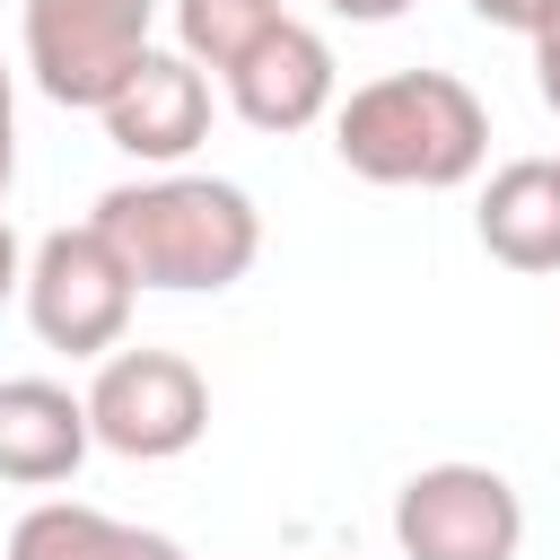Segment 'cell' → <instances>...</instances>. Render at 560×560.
I'll return each instance as SVG.
<instances>
[{
	"label": "cell",
	"instance_id": "6da1fadb",
	"mask_svg": "<svg viewBox=\"0 0 560 560\" xmlns=\"http://www.w3.org/2000/svg\"><path fill=\"white\" fill-rule=\"evenodd\" d=\"M332 158L385 192H455L490 158V105L455 70H385L332 105Z\"/></svg>",
	"mask_w": 560,
	"mask_h": 560
},
{
	"label": "cell",
	"instance_id": "7a4b0ae2",
	"mask_svg": "<svg viewBox=\"0 0 560 560\" xmlns=\"http://www.w3.org/2000/svg\"><path fill=\"white\" fill-rule=\"evenodd\" d=\"M96 228L114 236V254L131 262L140 289H175V298L236 289L262 254L254 192L228 184V175H175V166L96 192Z\"/></svg>",
	"mask_w": 560,
	"mask_h": 560
},
{
	"label": "cell",
	"instance_id": "3957f363",
	"mask_svg": "<svg viewBox=\"0 0 560 560\" xmlns=\"http://www.w3.org/2000/svg\"><path fill=\"white\" fill-rule=\"evenodd\" d=\"M18 306H26V324H35L44 350H61V359H114L122 332H131L140 280H131V262L114 254V236H105L96 219H79V228L35 236Z\"/></svg>",
	"mask_w": 560,
	"mask_h": 560
},
{
	"label": "cell",
	"instance_id": "277c9868",
	"mask_svg": "<svg viewBox=\"0 0 560 560\" xmlns=\"http://www.w3.org/2000/svg\"><path fill=\"white\" fill-rule=\"evenodd\" d=\"M26 35V79L52 105H88L105 114V96L158 52V0H26L18 9Z\"/></svg>",
	"mask_w": 560,
	"mask_h": 560
},
{
	"label": "cell",
	"instance_id": "5b68a950",
	"mask_svg": "<svg viewBox=\"0 0 560 560\" xmlns=\"http://www.w3.org/2000/svg\"><path fill=\"white\" fill-rule=\"evenodd\" d=\"M88 429L122 464H166L192 455L210 429V385L184 350H114L88 376Z\"/></svg>",
	"mask_w": 560,
	"mask_h": 560
},
{
	"label": "cell",
	"instance_id": "8992f818",
	"mask_svg": "<svg viewBox=\"0 0 560 560\" xmlns=\"http://www.w3.org/2000/svg\"><path fill=\"white\" fill-rule=\"evenodd\" d=\"M394 551L402 560H516L525 499L499 464H420L394 490Z\"/></svg>",
	"mask_w": 560,
	"mask_h": 560
},
{
	"label": "cell",
	"instance_id": "52a82bcc",
	"mask_svg": "<svg viewBox=\"0 0 560 560\" xmlns=\"http://www.w3.org/2000/svg\"><path fill=\"white\" fill-rule=\"evenodd\" d=\"M228 105H236V122H245V131H271V140H289V131L324 122V114L341 105L332 44H324L306 18H280V26H271V35L228 70Z\"/></svg>",
	"mask_w": 560,
	"mask_h": 560
},
{
	"label": "cell",
	"instance_id": "ba28073f",
	"mask_svg": "<svg viewBox=\"0 0 560 560\" xmlns=\"http://www.w3.org/2000/svg\"><path fill=\"white\" fill-rule=\"evenodd\" d=\"M105 140L140 166H184L201 140H210V70H192L184 52H149L114 96H105Z\"/></svg>",
	"mask_w": 560,
	"mask_h": 560
},
{
	"label": "cell",
	"instance_id": "9c48e42d",
	"mask_svg": "<svg viewBox=\"0 0 560 560\" xmlns=\"http://www.w3.org/2000/svg\"><path fill=\"white\" fill-rule=\"evenodd\" d=\"M88 394L52 376H0V481L9 490H52L88 464Z\"/></svg>",
	"mask_w": 560,
	"mask_h": 560
},
{
	"label": "cell",
	"instance_id": "30bf717a",
	"mask_svg": "<svg viewBox=\"0 0 560 560\" xmlns=\"http://www.w3.org/2000/svg\"><path fill=\"white\" fill-rule=\"evenodd\" d=\"M481 254L508 271H560V158H508L472 201Z\"/></svg>",
	"mask_w": 560,
	"mask_h": 560
},
{
	"label": "cell",
	"instance_id": "8fae6325",
	"mask_svg": "<svg viewBox=\"0 0 560 560\" xmlns=\"http://www.w3.org/2000/svg\"><path fill=\"white\" fill-rule=\"evenodd\" d=\"M140 551V525L88 508V499H35L18 525H9V551L0 560H131Z\"/></svg>",
	"mask_w": 560,
	"mask_h": 560
},
{
	"label": "cell",
	"instance_id": "7c38bea8",
	"mask_svg": "<svg viewBox=\"0 0 560 560\" xmlns=\"http://www.w3.org/2000/svg\"><path fill=\"white\" fill-rule=\"evenodd\" d=\"M280 18H289L280 0H175V52H184L192 70H219V79H228Z\"/></svg>",
	"mask_w": 560,
	"mask_h": 560
},
{
	"label": "cell",
	"instance_id": "4fadbf2b",
	"mask_svg": "<svg viewBox=\"0 0 560 560\" xmlns=\"http://www.w3.org/2000/svg\"><path fill=\"white\" fill-rule=\"evenodd\" d=\"M464 9H472L481 26H508V35H534V26H542V18L560 9V0H464Z\"/></svg>",
	"mask_w": 560,
	"mask_h": 560
},
{
	"label": "cell",
	"instance_id": "5bb4252c",
	"mask_svg": "<svg viewBox=\"0 0 560 560\" xmlns=\"http://www.w3.org/2000/svg\"><path fill=\"white\" fill-rule=\"evenodd\" d=\"M525 44H534V88H542V105L560 114V9H551V18H542Z\"/></svg>",
	"mask_w": 560,
	"mask_h": 560
},
{
	"label": "cell",
	"instance_id": "9a60e30c",
	"mask_svg": "<svg viewBox=\"0 0 560 560\" xmlns=\"http://www.w3.org/2000/svg\"><path fill=\"white\" fill-rule=\"evenodd\" d=\"M9 175H18V79L0 61V192H9Z\"/></svg>",
	"mask_w": 560,
	"mask_h": 560
},
{
	"label": "cell",
	"instance_id": "2e32d148",
	"mask_svg": "<svg viewBox=\"0 0 560 560\" xmlns=\"http://www.w3.org/2000/svg\"><path fill=\"white\" fill-rule=\"evenodd\" d=\"M26 289V245H18V228H9V192H0V306Z\"/></svg>",
	"mask_w": 560,
	"mask_h": 560
},
{
	"label": "cell",
	"instance_id": "e0dca14e",
	"mask_svg": "<svg viewBox=\"0 0 560 560\" xmlns=\"http://www.w3.org/2000/svg\"><path fill=\"white\" fill-rule=\"evenodd\" d=\"M324 9H332V18H350V26H394L411 0H324Z\"/></svg>",
	"mask_w": 560,
	"mask_h": 560
},
{
	"label": "cell",
	"instance_id": "ac0fdd59",
	"mask_svg": "<svg viewBox=\"0 0 560 560\" xmlns=\"http://www.w3.org/2000/svg\"><path fill=\"white\" fill-rule=\"evenodd\" d=\"M131 560H192V551H184V542H166V534H140V551H131Z\"/></svg>",
	"mask_w": 560,
	"mask_h": 560
}]
</instances>
